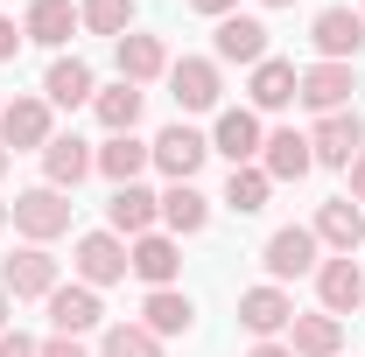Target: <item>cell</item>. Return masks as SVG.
Here are the masks:
<instances>
[{"instance_id": "6da1fadb", "label": "cell", "mask_w": 365, "mask_h": 357, "mask_svg": "<svg viewBox=\"0 0 365 357\" xmlns=\"http://www.w3.org/2000/svg\"><path fill=\"white\" fill-rule=\"evenodd\" d=\"M71 196L63 189H49V182H36V189H21L14 203H7V224L21 231V245H49V238H63L71 231Z\"/></svg>"}, {"instance_id": "7a4b0ae2", "label": "cell", "mask_w": 365, "mask_h": 357, "mask_svg": "<svg viewBox=\"0 0 365 357\" xmlns=\"http://www.w3.org/2000/svg\"><path fill=\"white\" fill-rule=\"evenodd\" d=\"M49 140H56L49 98L43 91H14V98L0 105V147H7V154H43Z\"/></svg>"}, {"instance_id": "3957f363", "label": "cell", "mask_w": 365, "mask_h": 357, "mask_svg": "<svg viewBox=\"0 0 365 357\" xmlns=\"http://www.w3.org/2000/svg\"><path fill=\"white\" fill-rule=\"evenodd\" d=\"M309 49H317V63H359L365 56V14L344 7V0L317 7L309 14Z\"/></svg>"}, {"instance_id": "277c9868", "label": "cell", "mask_w": 365, "mask_h": 357, "mask_svg": "<svg viewBox=\"0 0 365 357\" xmlns=\"http://www.w3.org/2000/svg\"><path fill=\"white\" fill-rule=\"evenodd\" d=\"M71 273H78L85 287H98V294L120 287V280H127V238L106 231V224H98V231H78V238H71Z\"/></svg>"}, {"instance_id": "5b68a950", "label": "cell", "mask_w": 365, "mask_h": 357, "mask_svg": "<svg viewBox=\"0 0 365 357\" xmlns=\"http://www.w3.org/2000/svg\"><path fill=\"white\" fill-rule=\"evenodd\" d=\"M0 287H7L14 302H49V294L63 287V260H56L49 245H14V252L0 260Z\"/></svg>"}, {"instance_id": "8992f818", "label": "cell", "mask_w": 365, "mask_h": 357, "mask_svg": "<svg viewBox=\"0 0 365 357\" xmlns=\"http://www.w3.org/2000/svg\"><path fill=\"white\" fill-rule=\"evenodd\" d=\"M260 267H267L274 287H288V280H302V273L323 267V245L309 224H281V231H267V245H260Z\"/></svg>"}, {"instance_id": "52a82bcc", "label": "cell", "mask_w": 365, "mask_h": 357, "mask_svg": "<svg viewBox=\"0 0 365 357\" xmlns=\"http://www.w3.org/2000/svg\"><path fill=\"white\" fill-rule=\"evenodd\" d=\"M148 147H155V169H162L169 182H197V169L211 161V134H204V127H190V119H169Z\"/></svg>"}, {"instance_id": "ba28073f", "label": "cell", "mask_w": 365, "mask_h": 357, "mask_svg": "<svg viewBox=\"0 0 365 357\" xmlns=\"http://www.w3.org/2000/svg\"><path fill=\"white\" fill-rule=\"evenodd\" d=\"M169 98H176L182 112H218V105H225V70H218V56H176V63H169Z\"/></svg>"}, {"instance_id": "9c48e42d", "label": "cell", "mask_w": 365, "mask_h": 357, "mask_svg": "<svg viewBox=\"0 0 365 357\" xmlns=\"http://www.w3.org/2000/svg\"><path fill=\"white\" fill-rule=\"evenodd\" d=\"M260 147H267V127H260L253 105H218L211 112V154H225L232 169H246V161H260Z\"/></svg>"}, {"instance_id": "30bf717a", "label": "cell", "mask_w": 365, "mask_h": 357, "mask_svg": "<svg viewBox=\"0 0 365 357\" xmlns=\"http://www.w3.org/2000/svg\"><path fill=\"white\" fill-rule=\"evenodd\" d=\"M365 147V119L359 105H344V112H323L317 127H309V154H317V169H351Z\"/></svg>"}, {"instance_id": "8fae6325", "label": "cell", "mask_w": 365, "mask_h": 357, "mask_svg": "<svg viewBox=\"0 0 365 357\" xmlns=\"http://www.w3.org/2000/svg\"><path fill=\"white\" fill-rule=\"evenodd\" d=\"M127 273H134L140 287H176L182 280V238H169V231L127 238Z\"/></svg>"}, {"instance_id": "7c38bea8", "label": "cell", "mask_w": 365, "mask_h": 357, "mask_svg": "<svg viewBox=\"0 0 365 357\" xmlns=\"http://www.w3.org/2000/svg\"><path fill=\"white\" fill-rule=\"evenodd\" d=\"M239 322H246V336H253V343L288 336V322H295V294H288V287H274V280L239 287Z\"/></svg>"}, {"instance_id": "4fadbf2b", "label": "cell", "mask_w": 365, "mask_h": 357, "mask_svg": "<svg viewBox=\"0 0 365 357\" xmlns=\"http://www.w3.org/2000/svg\"><path fill=\"white\" fill-rule=\"evenodd\" d=\"M43 309H49V336H91V329H106V302L85 280H63Z\"/></svg>"}, {"instance_id": "5bb4252c", "label": "cell", "mask_w": 365, "mask_h": 357, "mask_svg": "<svg viewBox=\"0 0 365 357\" xmlns=\"http://www.w3.org/2000/svg\"><path fill=\"white\" fill-rule=\"evenodd\" d=\"M309 231H317V245L330 252V260H351V252L365 245V211L351 203V196H323Z\"/></svg>"}, {"instance_id": "9a60e30c", "label": "cell", "mask_w": 365, "mask_h": 357, "mask_svg": "<svg viewBox=\"0 0 365 357\" xmlns=\"http://www.w3.org/2000/svg\"><path fill=\"white\" fill-rule=\"evenodd\" d=\"M106 231H120V238L162 231V189H148V182H120V189L106 196Z\"/></svg>"}, {"instance_id": "2e32d148", "label": "cell", "mask_w": 365, "mask_h": 357, "mask_svg": "<svg viewBox=\"0 0 365 357\" xmlns=\"http://www.w3.org/2000/svg\"><path fill=\"white\" fill-rule=\"evenodd\" d=\"M351 91H359V63H309L302 85H295V105H309L323 119V112H344Z\"/></svg>"}, {"instance_id": "e0dca14e", "label": "cell", "mask_w": 365, "mask_h": 357, "mask_svg": "<svg viewBox=\"0 0 365 357\" xmlns=\"http://www.w3.org/2000/svg\"><path fill=\"white\" fill-rule=\"evenodd\" d=\"M309 280H317V309H323V315H337V322H344V315L365 309V267H359V260H323Z\"/></svg>"}, {"instance_id": "ac0fdd59", "label": "cell", "mask_w": 365, "mask_h": 357, "mask_svg": "<svg viewBox=\"0 0 365 357\" xmlns=\"http://www.w3.org/2000/svg\"><path fill=\"white\" fill-rule=\"evenodd\" d=\"M211 56H218V70H225V63H246V70L267 63L274 56L267 49V21H260V14H225L218 36H211Z\"/></svg>"}, {"instance_id": "d6986e66", "label": "cell", "mask_w": 365, "mask_h": 357, "mask_svg": "<svg viewBox=\"0 0 365 357\" xmlns=\"http://www.w3.org/2000/svg\"><path fill=\"white\" fill-rule=\"evenodd\" d=\"M85 176H98V147H91L85 134H56V140L43 147V182L71 196V189H78Z\"/></svg>"}, {"instance_id": "ffe728a7", "label": "cell", "mask_w": 365, "mask_h": 357, "mask_svg": "<svg viewBox=\"0 0 365 357\" xmlns=\"http://www.w3.org/2000/svg\"><path fill=\"white\" fill-rule=\"evenodd\" d=\"M295 85H302V70L288 63V56H267V63H253L246 70V105L267 119V112H288L295 105Z\"/></svg>"}, {"instance_id": "44dd1931", "label": "cell", "mask_w": 365, "mask_h": 357, "mask_svg": "<svg viewBox=\"0 0 365 357\" xmlns=\"http://www.w3.org/2000/svg\"><path fill=\"white\" fill-rule=\"evenodd\" d=\"M113 63H120V78H127V85H155V78H169V63H176V56H169L162 36L134 28V36H120V43H113Z\"/></svg>"}, {"instance_id": "7402d4cb", "label": "cell", "mask_w": 365, "mask_h": 357, "mask_svg": "<svg viewBox=\"0 0 365 357\" xmlns=\"http://www.w3.org/2000/svg\"><path fill=\"white\" fill-rule=\"evenodd\" d=\"M91 91H98V78H91L85 56H49V70H43L49 112H78V105H91Z\"/></svg>"}, {"instance_id": "603a6c76", "label": "cell", "mask_w": 365, "mask_h": 357, "mask_svg": "<svg viewBox=\"0 0 365 357\" xmlns=\"http://www.w3.org/2000/svg\"><path fill=\"white\" fill-rule=\"evenodd\" d=\"M78 28H85V21H78V0H29V7H21V36L56 49V56H63V43H71Z\"/></svg>"}, {"instance_id": "cb8c5ba5", "label": "cell", "mask_w": 365, "mask_h": 357, "mask_svg": "<svg viewBox=\"0 0 365 357\" xmlns=\"http://www.w3.org/2000/svg\"><path fill=\"white\" fill-rule=\"evenodd\" d=\"M295 357H344V322L323 309H295V322H288V336H281Z\"/></svg>"}, {"instance_id": "d4e9b609", "label": "cell", "mask_w": 365, "mask_h": 357, "mask_svg": "<svg viewBox=\"0 0 365 357\" xmlns=\"http://www.w3.org/2000/svg\"><path fill=\"white\" fill-rule=\"evenodd\" d=\"M260 169H267V182H302L309 169H317V154H309V134H295V127H267Z\"/></svg>"}, {"instance_id": "484cf974", "label": "cell", "mask_w": 365, "mask_h": 357, "mask_svg": "<svg viewBox=\"0 0 365 357\" xmlns=\"http://www.w3.org/2000/svg\"><path fill=\"white\" fill-rule=\"evenodd\" d=\"M162 231H169V238L211 231V196H204L197 182H169V189H162Z\"/></svg>"}, {"instance_id": "4316f807", "label": "cell", "mask_w": 365, "mask_h": 357, "mask_svg": "<svg viewBox=\"0 0 365 357\" xmlns=\"http://www.w3.org/2000/svg\"><path fill=\"white\" fill-rule=\"evenodd\" d=\"M148 169H155V147L140 134H106L98 140V176L113 182V189H120V182H140Z\"/></svg>"}, {"instance_id": "83f0119b", "label": "cell", "mask_w": 365, "mask_h": 357, "mask_svg": "<svg viewBox=\"0 0 365 357\" xmlns=\"http://www.w3.org/2000/svg\"><path fill=\"white\" fill-rule=\"evenodd\" d=\"M140 105H148V91L127 85V78H113V85L91 91V119H98L106 134H134V127H140Z\"/></svg>"}, {"instance_id": "f1b7e54d", "label": "cell", "mask_w": 365, "mask_h": 357, "mask_svg": "<svg viewBox=\"0 0 365 357\" xmlns=\"http://www.w3.org/2000/svg\"><path fill=\"white\" fill-rule=\"evenodd\" d=\"M140 322L169 343V336H190L197 329V302L182 294V287H148V302H140Z\"/></svg>"}, {"instance_id": "f546056e", "label": "cell", "mask_w": 365, "mask_h": 357, "mask_svg": "<svg viewBox=\"0 0 365 357\" xmlns=\"http://www.w3.org/2000/svg\"><path fill=\"white\" fill-rule=\"evenodd\" d=\"M267 196H274L267 169H260V161H246V169H232V176H225V196H218V203H225L232 218H260V211H267Z\"/></svg>"}, {"instance_id": "4dcf8cb0", "label": "cell", "mask_w": 365, "mask_h": 357, "mask_svg": "<svg viewBox=\"0 0 365 357\" xmlns=\"http://www.w3.org/2000/svg\"><path fill=\"white\" fill-rule=\"evenodd\" d=\"M98 357H162V336L148 322H106L98 329Z\"/></svg>"}, {"instance_id": "1f68e13d", "label": "cell", "mask_w": 365, "mask_h": 357, "mask_svg": "<svg viewBox=\"0 0 365 357\" xmlns=\"http://www.w3.org/2000/svg\"><path fill=\"white\" fill-rule=\"evenodd\" d=\"M78 21H85V36L120 43V36H134V0H78Z\"/></svg>"}, {"instance_id": "d6a6232c", "label": "cell", "mask_w": 365, "mask_h": 357, "mask_svg": "<svg viewBox=\"0 0 365 357\" xmlns=\"http://www.w3.org/2000/svg\"><path fill=\"white\" fill-rule=\"evenodd\" d=\"M36 357H91V351H85V336H43Z\"/></svg>"}, {"instance_id": "836d02e7", "label": "cell", "mask_w": 365, "mask_h": 357, "mask_svg": "<svg viewBox=\"0 0 365 357\" xmlns=\"http://www.w3.org/2000/svg\"><path fill=\"white\" fill-rule=\"evenodd\" d=\"M21 43H29V36H21V21H14V14H0V63H14Z\"/></svg>"}, {"instance_id": "e575fe53", "label": "cell", "mask_w": 365, "mask_h": 357, "mask_svg": "<svg viewBox=\"0 0 365 357\" xmlns=\"http://www.w3.org/2000/svg\"><path fill=\"white\" fill-rule=\"evenodd\" d=\"M0 357H36V336H21V329H0Z\"/></svg>"}, {"instance_id": "d590c367", "label": "cell", "mask_w": 365, "mask_h": 357, "mask_svg": "<svg viewBox=\"0 0 365 357\" xmlns=\"http://www.w3.org/2000/svg\"><path fill=\"white\" fill-rule=\"evenodd\" d=\"M344 176H351V189H344V196H351V203H359V211H365V147H359V161H351Z\"/></svg>"}, {"instance_id": "8d00e7d4", "label": "cell", "mask_w": 365, "mask_h": 357, "mask_svg": "<svg viewBox=\"0 0 365 357\" xmlns=\"http://www.w3.org/2000/svg\"><path fill=\"white\" fill-rule=\"evenodd\" d=\"M190 14H211V21H225V14H239V0H190Z\"/></svg>"}, {"instance_id": "74e56055", "label": "cell", "mask_w": 365, "mask_h": 357, "mask_svg": "<svg viewBox=\"0 0 365 357\" xmlns=\"http://www.w3.org/2000/svg\"><path fill=\"white\" fill-rule=\"evenodd\" d=\"M246 357H295V351H288L281 336H267V343H253V351H246Z\"/></svg>"}, {"instance_id": "f35d334b", "label": "cell", "mask_w": 365, "mask_h": 357, "mask_svg": "<svg viewBox=\"0 0 365 357\" xmlns=\"http://www.w3.org/2000/svg\"><path fill=\"white\" fill-rule=\"evenodd\" d=\"M7 322H14V294L0 287V329H7Z\"/></svg>"}, {"instance_id": "ab89813d", "label": "cell", "mask_w": 365, "mask_h": 357, "mask_svg": "<svg viewBox=\"0 0 365 357\" xmlns=\"http://www.w3.org/2000/svg\"><path fill=\"white\" fill-rule=\"evenodd\" d=\"M7 169H14V154H7V147H0V176H7Z\"/></svg>"}, {"instance_id": "60d3db41", "label": "cell", "mask_w": 365, "mask_h": 357, "mask_svg": "<svg viewBox=\"0 0 365 357\" xmlns=\"http://www.w3.org/2000/svg\"><path fill=\"white\" fill-rule=\"evenodd\" d=\"M260 7H295V0H260Z\"/></svg>"}, {"instance_id": "b9f144b4", "label": "cell", "mask_w": 365, "mask_h": 357, "mask_svg": "<svg viewBox=\"0 0 365 357\" xmlns=\"http://www.w3.org/2000/svg\"><path fill=\"white\" fill-rule=\"evenodd\" d=\"M0 231H7V196H0Z\"/></svg>"}, {"instance_id": "7bdbcfd3", "label": "cell", "mask_w": 365, "mask_h": 357, "mask_svg": "<svg viewBox=\"0 0 365 357\" xmlns=\"http://www.w3.org/2000/svg\"><path fill=\"white\" fill-rule=\"evenodd\" d=\"M359 14H365V0H359Z\"/></svg>"}, {"instance_id": "ee69618b", "label": "cell", "mask_w": 365, "mask_h": 357, "mask_svg": "<svg viewBox=\"0 0 365 357\" xmlns=\"http://www.w3.org/2000/svg\"><path fill=\"white\" fill-rule=\"evenodd\" d=\"M359 315H365V309H359Z\"/></svg>"}]
</instances>
